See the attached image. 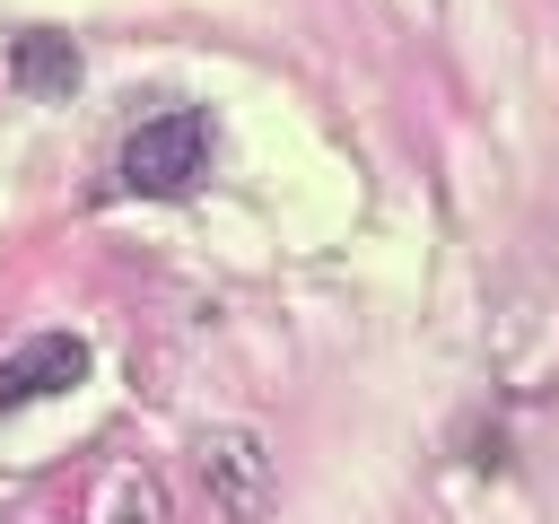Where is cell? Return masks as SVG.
I'll return each instance as SVG.
<instances>
[{"instance_id": "1", "label": "cell", "mask_w": 559, "mask_h": 524, "mask_svg": "<svg viewBox=\"0 0 559 524\" xmlns=\"http://www.w3.org/2000/svg\"><path fill=\"white\" fill-rule=\"evenodd\" d=\"M201 166H210V114H157V122H140L131 140H122V183L131 192H157V201H175V192H192L201 183Z\"/></svg>"}, {"instance_id": "2", "label": "cell", "mask_w": 559, "mask_h": 524, "mask_svg": "<svg viewBox=\"0 0 559 524\" xmlns=\"http://www.w3.org/2000/svg\"><path fill=\"white\" fill-rule=\"evenodd\" d=\"M79 376H87V341L44 332V341H26V349H9V358H0V410L44 402V393H70Z\"/></svg>"}, {"instance_id": "3", "label": "cell", "mask_w": 559, "mask_h": 524, "mask_svg": "<svg viewBox=\"0 0 559 524\" xmlns=\"http://www.w3.org/2000/svg\"><path fill=\"white\" fill-rule=\"evenodd\" d=\"M9 70H17V87H26V96H70V79H79L70 35H17Z\"/></svg>"}, {"instance_id": "4", "label": "cell", "mask_w": 559, "mask_h": 524, "mask_svg": "<svg viewBox=\"0 0 559 524\" xmlns=\"http://www.w3.org/2000/svg\"><path fill=\"white\" fill-rule=\"evenodd\" d=\"M210 489H218L236 515L262 507V454H253V437H210Z\"/></svg>"}]
</instances>
